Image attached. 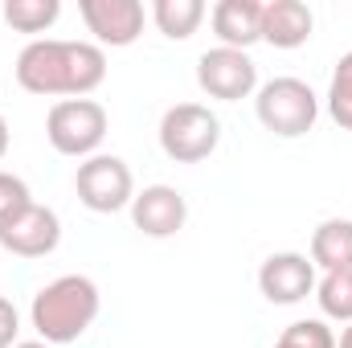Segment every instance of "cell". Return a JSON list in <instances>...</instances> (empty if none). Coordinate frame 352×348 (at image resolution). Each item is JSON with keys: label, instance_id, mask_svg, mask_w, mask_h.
Here are the masks:
<instances>
[{"label": "cell", "instance_id": "6da1fadb", "mask_svg": "<svg viewBox=\"0 0 352 348\" xmlns=\"http://www.w3.org/2000/svg\"><path fill=\"white\" fill-rule=\"evenodd\" d=\"M16 83L41 98H87L107 78V54L90 41L37 37L16 54Z\"/></svg>", "mask_w": 352, "mask_h": 348}, {"label": "cell", "instance_id": "7a4b0ae2", "mask_svg": "<svg viewBox=\"0 0 352 348\" xmlns=\"http://www.w3.org/2000/svg\"><path fill=\"white\" fill-rule=\"evenodd\" d=\"M98 307H102V295H98L94 279H87V274H58L54 283H45L33 295L29 320H33V328H37V336L45 345L58 348V345H74L98 320Z\"/></svg>", "mask_w": 352, "mask_h": 348}, {"label": "cell", "instance_id": "3957f363", "mask_svg": "<svg viewBox=\"0 0 352 348\" xmlns=\"http://www.w3.org/2000/svg\"><path fill=\"white\" fill-rule=\"evenodd\" d=\"M254 115H258V123H263L270 135L299 140V135H307L316 127L320 98H316V90L307 87L303 78L283 74V78H270V83L258 87V94H254Z\"/></svg>", "mask_w": 352, "mask_h": 348}, {"label": "cell", "instance_id": "277c9868", "mask_svg": "<svg viewBox=\"0 0 352 348\" xmlns=\"http://www.w3.org/2000/svg\"><path fill=\"white\" fill-rule=\"evenodd\" d=\"M221 144V119L205 102H176L160 119V148L176 164H201Z\"/></svg>", "mask_w": 352, "mask_h": 348}, {"label": "cell", "instance_id": "5b68a950", "mask_svg": "<svg viewBox=\"0 0 352 348\" xmlns=\"http://www.w3.org/2000/svg\"><path fill=\"white\" fill-rule=\"evenodd\" d=\"M107 107L94 98H62L50 107L45 115V135L54 144V152L74 156V160H90L98 156V144L107 140Z\"/></svg>", "mask_w": 352, "mask_h": 348}, {"label": "cell", "instance_id": "8992f818", "mask_svg": "<svg viewBox=\"0 0 352 348\" xmlns=\"http://www.w3.org/2000/svg\"><path fill=\"white\" fill-rule=\"evenodd\" d=\"M74 193H78V201L87 205L90 213H119V209H131L135 176L127 168V160L98 152V156H90V160L78 164Z\"/></svg>", "mask_w": 352, "mask_h": 348}, {"label": "cell", "instance_id": "52a82bcc", "mask_svg": "<svg viewBox=\"0 0 352 348\" xmlns=\"http://www.w3.org/2000/svg\"><path fill=\"white\" fill-rule=\"evenodd\" d=\"M197 87L209 98L221 102H238L250 98L258 90V66L246 50H230V45H213L197 58Z\"/></svg>", "mask_w": 352, "mask_h": 348}, {"label": "cell", "instance_id": "ba28073f", "mask_svg": "<svg viewBox=\"0 0 352 348\" xmlns=\"http://www.w3.org/2000/svg\"><path fill=\"white\" fill-rule=\"evenodd\" d=\"M62 242V221L50 205H25L12 221L0 226V246L16 259H45Z\"/></svg>", "mask_w": 352, "mask_h": 348}, {"label": "cell", "instance_id": "9c48e42d", "mask_svg": "<svg viewBox=\"0 0 352 348\" xmlns=\"http://www.w3.org/2000/svg\"><path fill=\"white\" fill-rule=\"evenodd\" d=\"M258 291L266 295V303L291 307L303 303L307 295H316V262L295 250H278L258 266Z\"/></svg>", "mask_w": 352, "mask_h": 348}, {"label": "cell", "instance_id": "30bf717a", "mask_svg": "<svg viewBox=\"0 0 352 348\" xmlns=\"http://www.w3.org/2000/svg\"><path fill=\"white\" fill-rule=\"evenodd\" d=\"M78 12L87 21V33H94L98 50H123L144 33V4L140 0H78Z\"/></svg>", "mask_w": 352, "mask_h": 348}, {"label": "cell", "instance_id": "8fae6325", "mask_svg": "<svg viewBox=\"0 0 352 348\" xmlns=\"http://www.w3.org/2000/svg\"><path fill=\"white\" fill-rule=\"evenodd\" d=\"M131 221L148 238H173L188 221V205L173 184H148L144 193L131 197Z\"/></svg>", "mask_w": 352, "mask_h": 348}, {"label": "cell", "instance_id": "7c38bea8", "mask_svg": "<svg viewBox=\"0 0 352 348\" xmlns=\"http://www.w3.org/2000/svg\"><path fill=\"white\" fill-rule=\"evenodd\" d=\"M209 21L217 41L230 50H250L263 41V0H217Z\"/></svg>", "mask_w": 352, "mask_h": 348}, {"label": "cell", "instance_id": "4fadbf2b", "mask_svg": "<svg viewBox=\"0 0 352 348\" xmlns=\"http://www.w3.org/2000/svg\"><path fill=\"white\" fill-rule=\"evenodd\" d=\"M316 29V17L303 0H266L263 4V41L274 50H299Z\"/></svg>", "mask_w": 352, "mask_h": 348}, {"label": "cell", "instance_id": "5bb4252c", "mask_svg": "<svg viewBox=\"0 0 352 348\" xmlns=\"http://www.w3.org/2000/svg\"><path fill=\"white\" fill-rule=\"evenodd\" d=\"M307 259L316 262L324 274L332 270H352V221L349 217H328L316 226L311 234V254Z\"/></svg>", "mask_w": 352, "mask_h": 348}, {"label": "cell", "instance_id": "9a60e30c", "mask_svg": "<svg viewBox=\"0 0 352 348\" xmlns=\"http://www.w3.org/2000/svg\"><path fill=\"white\" fill-rule=\"evenodd\" d=\"M152 21L164 37L173 41H184L197 33V25L205 21V4L201 0H156L152 4Z\"/></svg>", "mask_w": 352, "mask_h": 348}, {"label": "cell", "instance_id": "2e32d148", "mask_svg": "<svg viewBox=\"0 0 352 348\" xmlns=\"http://www.w3.org/2000/svg\"><path fill=\"white\" fill-rule=\"evenodd\" d=\"M62 17L58 0H4V21L16 33H45Z\"/></svg>", "mask_w": 352, "mask_h": 348}, {"label": "cell", "instance_id": "e0dca14e", "mask_svg": "<svg viewBox=\"0 0 352 348\" xmlns=\"http://www.w3.org/2000/svg\"><path fill=\"white\" fill-rule=\"evenodd\" d=\"M316 303L328 320L352 324V270H332L316 283Z\"/></svg>", "mask_w": 352, "mask_h": 348}, {"label": "cell", "instance_id": "ac0fdd59", "mask_svg": "<svg viewBox=\"0 0 352 348\" xmlns=\"http://www.w3.org/2000/svg\"><path fill=\"white\" fill-rule=\"evenodd\" d=\"M328 115L336 127L352 131V50L340 54L336 70H332V83H328Z\"/></svg>", "mask_w": 352, "mask_h": 348}, {"label": "cell", "instance_id": "d6986e66", "mask_svg": "<svg viewBox=\"0 0 352 348\" xmlns=\"http://www.w3.org/2000/svg\"><path fill=\"white\" fill-rule=\"evenodd\" d=\"M274 348H336V336L324 320H295L283 328Z\"/></svg>", "mask_w": 352, "mask_h": 348}, {"label": "cell", "instance_id": "ffe728a7", "mask_svg": "<svg viewBox=\"0 0 352 348\" xmlns=\"http://www.w3.org/2000/svg\"><path fill=\"white\" fill-rule=\"evenodd\" d=\"M25 205H33L29 184H25L16 173H4V168H0V226H4V221H12Z\"/></svg>", "mask_w": 352, "mask_h": 348}, {"label": "cell", "instance_id": "44dd1931", "mask_svg": "<svg viewBox=\"0 0 352 348\" xmlns=\"http://www.w3.org/2000/svg\"><path fill=\"white\" fill-rule=\"evenodd\" d=\"M16 332H21V316H16L12 299H4V295H0V348L16 345Z\"/></svg>", "mask_w": 352, "mask_h": 348}, {"label": "cell", "instance_id": "7402d4cb", "mask_svg": "<svg viewBox=\"0 0 352 348\" xmlns=\"http://www.w3.org/2000/svg\"><path fill=\"white\" fill-rule=\"evenodd\" d=\"M4 152H8V123H4V115H0V160H4Z\"/></svg>", "mask_w": 352, "mask_h": 348}, {"label": "cell", "instance_id": "603a6c76", "mask_svg": "<svg viewBox=\"0 0 352 348\" xmlns=\"http://www.w3.org/2000/svg\"><path fill=\"white\" fill-rule=\"evenodd\" d=\"M336 348H352V324L340 332V340H336Z\"/></svg>", "mask_w": 352, "mask_h": 348}, {"label": "cell", "instance_id": "cb8c5ba5", "mask_svg": "<svg viewBox=\"0 0 352 348\" xmlns=\"http://www.w3.org/2000/svg\"><path fill=\"white\" fill-rule=\"evenodd\" d=\"M12 348H54V345H45V340H21V345H12Z\"/></svg>", "mask_w": 352, "mask_h": 348}]
</instances>
